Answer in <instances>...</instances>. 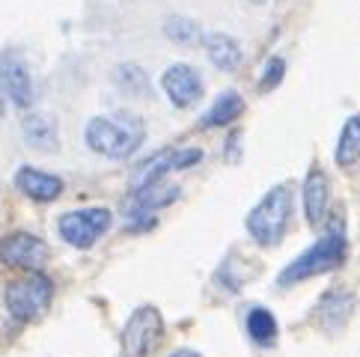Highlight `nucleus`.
I'll return each instance as SVG.
<instances>
[{
    "mask_svg": "<svg viewBox=\"0 0 360 357\" xmlns=\"http://www.w3.org/2000/svg\"><path fill=\"white\" fill-rule=\"evenodd\" d=\"M113 81H117L120 89H125L128 96H146L152 84H149V74L137 66V63H122V66H117V72H113Z\"/></svg>",
    "mask_w": 360,
    "mask_h": 357,
    "instance_id": "obj_20",
    "label": "nucleus"
},
{
    "mask_svg": "<svg viewBox=\"0 0 360 357\" xmlns=\"http://www.w3.org/2000/svg\"><path fill=\"white\" fill-rule=\"evenodd\" d=\"M292 214H295V190L280 182L250 209L244 226H248V235L259 247H277L289 233Z\"/></svg>",
    "mask_w": 360,
    "mask_h": 357,
    "instance_id": "obj_3",
    "label": "nucleus"
},
{
    "mask_svg": "<svg viewBox=\"0 0 360 357\" xmlns=\"http://www.w3.org/2000/svg\"><path fill=\"white\" fill-rule=\"evenodd\" d=\"M170 357H202V354H197V351H191V349H179V351H173Z\"/></svg>",
    "mask_w": 360,
    "mask_h": 357,
    "instance_id": "obj_25",
    "label": "nucleus"
},
{
    "mask_svg": "<svg viewBox=\"0 0 360 357\" xmlns=\"http://www.w3.org/2000/svg\"><path fill=\"white\" fill-rule=\"evenodd\" d=\"M328 221H330V229L316 241V245H310L283 268L280 277H277V286H283V289L298 286L304 280L337 271V268L345 262V257H349V238L342 233V214L333 212Z\"/></svg>",
    "mask_w": 360,
    "mask_h": 357,
    "instance_id": "obj_1",
    "label": "nucleus"
},
{
    "mask_svg": "<svg viewBox=\"0 0 360 357\" xmlns=\"http://www.w3.org/2000/svg\"><path fill=\"white\" fill-rule=\"evenodd\" d=\"M244 113V98L236 89H226L214 98V105L202 113V129H224V125H233Z\"/></svg>",
    "mask_w": 360,
    "mask_h": 357,
    "instance_id": "obj_17",
    "label": "nucleus"
},
{
    "mask_svg": "<svg viewBox=\"0 0 360 357\" xmlns=\"http://www.w3.org/2000/svg\"><path fill=\"white\" fill-rule=\"evenodd\" d=\"M301 197H304L307 223L321 226L328 221V209H330V182H328V173L321 167H310V173L304 178Z\"/></svg>",
    "mask_w": 360,
    "mask_h": 357,
    "instance_id": "obj_11",
    "label": "nucleus"
},
{
    "mask_svg": "<svg viewBox=\"0 0 360 357\" xmlns=\"http://www.w3.org/2000/svg\"><path fill=\"white\" fill-rule=\"evenodd\" d=\"M244 327H248V337L256 342V346H274L277 342V334H280V325L271 310L265 307H253L244 318Z\"/></svg>",
    "mask_w": 360,
    "mask_h": 357,
    "instance_id": "obj_19",
    "label": "nucleus"
},
{
    "mask_svg": "<svg viewBox=\"0 0 360 357\" xmlns=\"http://www.w3.org/2000/svg\"><path fill=\"white\" fill-rule=\"evenodd\" d=\"M15 185L24 197H30L33 202H54L63 194V178L54 173L36 170V167H21L15 173Z\"/></svg>",
    "mask_w": 360,
    "mask_h": 357,
    "instance_id": "obj_12",
    "label": "nucleus"
},
{
    "mask_svg": "<svg viewBox=\"0 0 360 357\" xmlns=\"http://www.w3.org/2000/svg\"><path fill=\"white\" fill-rule=\"evenodd\" d=\"M179 170V149H158L152 158H146L140 167H134L131 173V194L134 190H143L158 185L167 173Z\"/></svg>",
    "mask_w": 360,
    "mask_h": 357,
    "instance_id": "obj_15",
    "label": "nucleus"
},
{
    "mask_svg": "<svg viewBox=\"0 0 360 357\" xmlns=\"http://www.w3.org/2000/svg\"><path fill=\"white\" fill-rule=\"evenodd\" d=\"M21 131L27 146H33L36 152H51L60 143V122L51 113H27L21 122Z\"/></svg>",
    "mask_w": 360,
    "mask_h": 357,
    "instance_id": "obj_16",
    "label": "nucleus"
},
{
    "mask_svg": "<svg viewBox=\"0 0 360 357\" xmlns=\"http://www.w3.org/2000/svg\"><path fill=\"white\" fill-rule=\"evenodd\" d=\"M0 89L18 110L33 105V74L30 66L15 48H6L0 54Z\"/></svg>",
    "mask_w": 360,
    "mask_h": 357,
    "instance_id": "obj_7",
    "label": "nucleus"
},
{
    "mask_svg": "<svg viewBox=\"0 0 360 357\" xmlns=\"http://www.w3.org/2000/svg\"><path fill=\"white\" fill-rule=\"evenodd\" d=\"M283 78H286V60L268 57L265 69H262V78H259V93H271V89H277Z\"/></svg>",
    "mask_w": 360,
    "mask_h": 357,
    "instance_id": "obj_23",
    "label": "nucleus"
},
{
    "mask_svg": "<svg viewBox=\"0 0 360 357\" xmlns=\"http://www.w3.org/2000/svg\"><path fill=\"white\" fill-rule=\"evenodd\" d=\"M354 310H357V301H354L352 292L328 289L316 307V322L325 334H340V330H345V325H349Z\"/></svg>",
    "mask_w": 360,
    "mask_h": 357,
    "instance_id": "obj_10",
    "label": "nucleus"
},
{
    "mask_svg": "<svg viewBox=\"0 0 360 357\" xmlns=\"http://www.w3.org/2000/svg\"><path fill=\"white\" fill-rule=\"evenodd\" d=\"M146 137L143 119L134 113H117V117H96L86 122L84 140L96 155H105L113 161H122L134 155Z\"/></svg>",
    "mask_w": 360,
    "mask_h": 357,
    "instance_id": "obj_2",
    "label": "nucleus"
},
{
    "mask_svg": "<svg viewBox=\"0 0 360 357\" xmlns=\"http://www.w3.org/2000/svg\"><path fill=\"white\" fill-rule=\"evenodd\" d=\"M164 36L173 39L176 45H194L202 39V30L194 18H185V15H173L164 21Z\"/></svg>",
    "mask_w": 360,
    "mask_h": 357,
    "instance_id": "obj_21",
    "label": "nucleus"
},
{
    "mask_svg": "<svg viewBox=\"0 0 360 357\" xmlns=\"http://www.w3.org/2000/svg\"><path fill=\"white\" fill-rule=\"evenodd\" d=\"M250 4H253V6H262V4H268V0H250Z\"/></svg>",
    "mask_w": 360,
    "mask_h": 357,
    "instance_id": "obj_27",
    "label": "nucleus"
},
{
    "mask_svg": "<svg viewBox=\"0 0 360 357\" xmlns=\"http://www.w3.org/2000/svg\"><path fill=\"white\" fill-rule=\"evenodd\" d=\"M161 86H164L167 98H170V105L182 108V110L194 108L205 93L200 72L194 66H188V63H173V66H167V72L161 74Z\"/></svg>",
    "mask_w": 360,
    "mask_h": 357,
    "instance_id": "obj_8",
    "label": "nucleus"
},
{
    "mask_svg": "<svg viewBox=\"0 0 360 357\" xmlns=\"http://www.w3.org/2000/svg\"><path fill=\"white\" fill-rule=\"evenodd\" d=\"M179 200V188H161V185H152V188H143V190H134L131 194V202H128V218L131 221H143V226H152L149 214L158 212L164 206Z\"/></svg>",
    "mask_w": 360,
    "mask_h": 357,
    "instance_id": "obj_13",
    "label": "nucleus"
},
{
    "mask_svg": "<svg viewBox=\"0 0 360 357\" xmlns=\"http://www.w3.org/2000/svg\"><path fill=\"white\" fill-rule=\"evenodd\" d=\"M238 140H241V131L238 129H233L229 131V137H226V161H238L241 155H238Z\"/></svg>",
    "mask_w": 360,
    "mask_h": 357,
    "instance_id": "obj_24",
    "label": "nucleus"
},
{
    "mask_svg": "<svg viewBox=\"0 0 360 357\" xmlns=\"http://www.w3.org/2000/svg\"><path fill=\"white\" fill-rule=\"evenodd\" d=\"M4 113H6V96H4V89H0V119H4Z\"/></svg>",
    "mask_w": 360,
    "mask_h": 357,
    "instance_id": "obj_26",
    "label": "nucleus"
},
{
    "mask_svg": "<svg viewBox=\"0 0 360 357\" xmlns=\"http://www.w3.org/2000/svg\"><path fill=\"white\" fill-rule=\"evenodd\" d=\"M0 259L15 268H27V271H42L48 259V245L33 233H12L0 241Z\"/></svg>",
    "mask_w": 360,
    "mask_h": 357,
    "instance_id": "obj_9",
    "label": "nucleus"
},
{
    "mask_svg": "<svg viewBox=\"0 0 360 357\" xmlns=\"http://www.w3.org/2000/svg\"><path fill=\"white\" fill-rule=\"evenodd\" d=\"M54 301V280L42 271H30L27 277L12 280L4 292V304L15 322H33Z\"/></svg>",
    "mask_w": 360,
    "mask_h": 357,
    "instance_id": "obj_4",
    "label": "nucleus"
},
{
    "mask_svg": "<svg viewBox=\"0 0 360 357\" xmlns=\"http://www.w3.org/2000/svg\"><path fill=\"white\" fill-rule=\"evenodd\" d=\"M202 48L205 57L217 72H238L244 51L238 45V39H233L229 33H205L202 36Z\"/></svg>",
    "mask_w": 360,
    "mask_h": 357,
    "instance_id": "obj_14",
    "label": "nucleus"
},
{
    "mask_svg": "<svg viewBox=\"0 0 360 357\" xmlns=\"http://www.w3.org/2000/svg\"><path fill=\"white\" fill-rule=\"evenodd\" d=\"M110 223H113V214L101 206H93V209H78V212L60 214L57 229L66 245L78 247V250H89L110 229Z\"/></svg>",
    "mask_w": 360,
    "mask_h": 357,
    "instance_id": "obj_5",
    "label": "nucleus"
},
{
    "mask_svg": "<svg viewBox=\"0 0 360 357\" xmlns=\"http://www.w3.org/2000/svg\"><path fill=\"white\" fill-rule=\"evenodd\" d=\"M333 161H337V167H342V170H352L354 164H360V113L345 119L340 140H337V149H333Z\"/></svg>",
    "mask_w": 360,
    "mask_h": 357,
    "instance_id": "obj_18",
    "label": "nucleus"
},
{
    "mask_svg": "<svg viewBox=\"0 0 360 357\" xmlns=\"http://www.w3.org/2000/svg\"><path fill=\"white\" fill-rule=\"evenodd\" d=\"M164 337V318L158 307L143 304L137 307L122 327V351L125 357H146L149 351L158 349V342Z\"/></svg>",
    "mask_w": 360,
    "mask_h": 357,
    "instance_id": "obj_6",
    "label": "nucleus"
},
{
    "mask_svg": "<svg viewBox=\"0 0 360 357\" xmlns=\"http://www.w3.org/2000/svg\"><path fill=\"white\" fill-rule=\"evenodd\" d=\"M253 274H256V268H244L236 259V253H229L226 262H221V268H217V283H221L224 289H229V292H238Z\"/></svg>",
    "mask_w": 360,
    "mask_h": 357,
    "instance_id": "obj_22",
    "label": "nucleus"
}]
</instances>
